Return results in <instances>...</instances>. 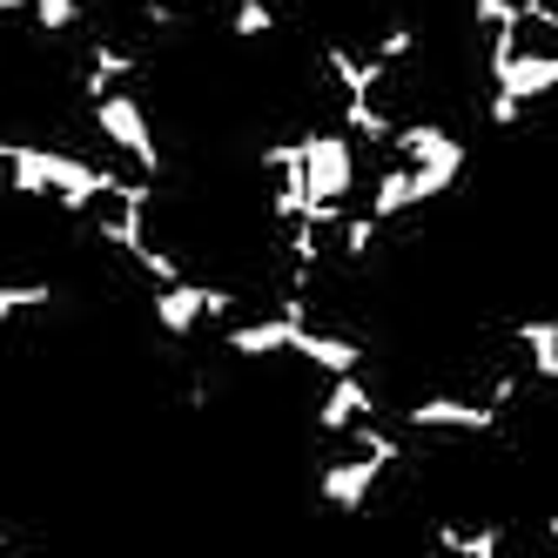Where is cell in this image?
<instances>
[{"mask_svg": "<svg viewBox=\"0 0 558 558\" xmlns=\"http://www.w3.org/2000/svg\"><path fill=\"white\" fill-rule=\"evenodd\" d=\"M430 538H437V551H451V558H505V551H511V532H505V525H477V532L437 525Z\"/></svg>", "mask_w": 558, "mask_h": 558, "instance_id": "8", "label": "cell"}, {"mask_svg": "<svg viewBox=\"0 0 558 558\" xmlns=\"http://www.w3.org/2000/svg\"><path fill=\"white\" fill-rule=\"evenodd\" d=\"M27 21L41 34H68L74 21H82V0H27Z\"/></svg>", "mask_w": 558, "mask_h": 558, "instance_id": "12", "label": "cell"}, {"mask_svg": "<svg viewBox=\"0 0 558 558\" xmlns=\"http://www.w3.org/2000/svg\"><path fill=\"white\" fill-rule=\"evenodd\" d=\"M54 303H61L54 283H0V324H14V316H41Z\"/></svg>", "mask_w": 558, "mask_h": 558, "instance_id": "9", "label": "cell"}, {"mask_svg": "<svg viewBox=\"0 0 558 558\" xmlns=\"http://www.w3.org/2000/svg\"><path fill=\"white\" fill-rule=\"evenodd\" d=\"M303 189H310V222L337 229L356 195V148L343 135H303Z\"/></svg>", "mask_w": 558, "mask_h": 558, "instance_id": "1", "label": "cell"}, {"mask_svg": "<svg viewBox=\"0 0 558 558\" xmlns=\"http://www.w3.org/2000/svg\"><path fill=\"white\" fill-rule=\"evenodd\" d=\"M384 471H390V464H384V458H371V451H356V458H330L324 471H316V498H324L330 511H364Z\"/></svg>", "mask_w": 558, "mask_h": 558, "instance_id": "5", "label": "cell"}, {"mask_svg": "<svg viewBox=\"0 0 558 558\" xmlns=\"http://www.w3.org/2000/svg\"><path fill=\"white\" fill-rule=\"evenodd\" d=\"M404 430H464V437H492L505 417L485 404V397H417V404L397 411Z\"/></svg>", "mask_w": 558, "mask_h": 558, "instance_id": "3", "label": "cell"}, {"mask_svg": "<svg viewBox=\"0 0 558 558\" xmlns=\"http://www.w3.org/2000/svg\"><path fill=\"white\" fill-rule=\"evenodd\" d=\"M377 411H384V397L371 390V377H364V371H337V377H324L316 430H324V437H343L350 424H364V417H377Z\"/></svg>", "mask_w": 558, "mask_h": 558, "instance_id": "4", "label": "cell"}, {"mask_svg": "<svg viewBox=\"0 0 558 558\" xmlns=\"http://www.w3.org/2000/svg\"><path fill=\"white\" fill-rule=\"evenodd\" d=\"M371 54H377L384 68H404V61L417 54V27H411V21H390V27L377 34V48H371Z\"/></svg>", "mask_w": 558, "mask_h": 558, "instance_id": "11", "label": "cell"}, {"mask_svg": "<svg viewBox=\"0 0 558 558\" xmlns=\"http://www.w3.org/2000/svg\"><path fill=\"white\" fill-rule=\"evenodd\" d=\"M290 356H303V364L316 377H337V371H364V343L343 337V330H316V324H296V343Z\"/></svg>", "mask_w": 558, "mask_h": 558, "instance_id": "7", "label": "cell"}, {"mask_svg": "<svg viewBox=\"0 0 558 558\" xmlns=\"http://www.w3.org/2000/svg\"><path fill=\"white\" fill-rule=\"evenodd\" d=\"M88 114H95V129L108 135V148H122L135 162V175H162V142H155V122H148V108H142L135 88H114V95L88 101Z\"/></svg>", "mask_w": 558, "mask_h": 558, "instance_id": "2", "label": "cell"}, {"mask_svg": "<svg viewBox=\"0 0 558 558\" xmlns=\"http://www.w3.org/2000/svg\"><path fill=\"white\" fill-rule=\"evenodd\" d=\"M229 34H235V41H269V34H276V0H235V8H229Z\"/></svg>", "mask_w": 558, "mask_h": 558, "instance_id": "10", "label": "cell"}, {"mask_svg": "<svg viewBox=\"0 0 558 558\" xmlns=\"http://www.w3.org/2000/svg\"><path fill=\"white\" fill-rule=\"evenodd\" d=\"M148 316H155V330H162L169 343H189L195 330L209 324V310H203V283H195V276H175V283H155V296H148Z\"/></svg>", "mask_w": 558, "mask_h": 558, "instance_id": "6", "label": "cell"}]
</instances>
